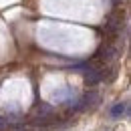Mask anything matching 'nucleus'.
<instances>
[{
  "instance_id": "1",
  "label": "nucleus",
  "mask_w": 131,
  "mask_h": 131,
  "mask_svg": "<svg viewBox=\"0 0 131 131\" xmlns=\"http://www.w3.org/2000/svg\"><path fill=\"white\" fill-rule=\"evenodd\" d=\"M119 47L115 45L113 40H107L99 47L97 54H95V63H101V65H107V63H113L115 59L119 57Z\"/></svg>"
},
{
  "instance_id": "2",
  "label": "nucleus",
  "mask_w": 131,
  "mask_h": 131,
  "mask_svg": "<svg viewBox=\"0 0 131 131\" xmlns=\"http://www.w3.org/2000/svg\"><path fill=\"white\" fill-rule=\"evenodd\" d=\"M121 28H123V18H121L119 12H115V14H111V16L107 18V22H105V32L109 36V40L117 38V36L121 34Z\"/></svg>"
},
{
  "instance_id": "3",
  "label": "nucleus",
  "mask_w": 131,
  "mask_h": 131,
  "mask_svg": "<svg viewBox=\"0 0 131 131\" xmlns=\"http://www.w3.org/2000/svg\"><path fill=\"white\" fill-rule=\"evenodd\" d=\"M34 117H36V121H49V119H52V107L47 105V103H40L34 109Z\"/></svg>"
},
{
  "instance_id": "4",
  "label": "nucleus",
  "mask_w": 131,
  "mask_h": 131,
  "mask_svg": "<svg viewBox=\"0 0 131 131\" xmlns=\"http://www.w3.org/2000/svg\"><path fill=\"white\" fill-rule=\"evenodd\" d=\"M99 103V95L95 93V91H89L85 97H83L81 105H79V109H89V107H95Z\"/></svg>"
},
{
  "instance_id": "5",
  "label": "nucleus",
  "mask_w": 131,
  "mask_h": 131,
  "mask_svg": "<svg viewBox=\"0 0 131 131\" xmlns=\"http://www.w3.org/2000/svg\"><path fill=\"white\" fill-rule=\"evenodd\" d=\"M127 113V103H117L113 109H111V117H123V115Z\"/></svg>"
}]
</instances>
